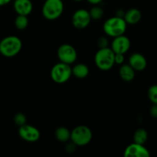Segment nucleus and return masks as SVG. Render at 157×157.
Listing matches in <instances>:
<instances>
[{"label": "nucleus", "instance_id": "9b49d317", "mask_svg": "<svg viewBox=\"0 0 157 157\" xmlns=\"http://www.w3.org/2000/svg\"><path fill=\"white\" fill-rule=\"evenodd\" d=\"M150 153L144 144L133 143L130 144L124 150V156L126 157H149Z\"/></svg>", "mask_w": 157, "mask_h": 157}, {"label": "nucleus", "instance_id": "4468645a", "mask_svg": "<svg viewBox=\"0 0 157 157\" xmlns=\"http://www.w3.org/2000/svg\"><path fill=\"white\" fill-rule=\"evenodd\" d=\"M142 18V13L138 9L132 8L125 12L124 19L127 25H136Z\"/></svg>", "mask_w": 157, "mask_h": 157}, {"label": "nucleus", "instance_id": "c756f323", "mask_svg": "<svg viewBox=\"0 0 157 157\" xmlns=\"http://www.w3.org/2000/svg\"><path fill=\"white\" fill-rule=\"evenodd\" d=\"M74 1H75V2H81V1H83V0H74Z\"/></svg>", "mask_w": 157, "mask_h": 157}, {"label": "nucleus", "instance_id": "cd10ccee", "mask_svg": "<svg viewBox=\"0 0 157 157\" xmlns=\"http://www.w3.org/2000/svg\"><path fill=\"white\" fill-rule=\"evenodd\" d=\"M87 1L89 3H90V4L95 6V5L100 4V3H101L103 0H87Z\"/></svg>", "mask_w": 157, "mask_h": 157}, {"label": "nucleus", "instance_id": "bb28decb", "mask_svg": "<svg viewBox=\"0 0 157 157\" xmlns=\"http://www.w3.org/2000/svg\"><path fill=\"white\" fill-rule=\"evenodd\" d=\"M124 14H125V12H124L123 9H118L116 12V16L121 17V18H124Z\"/></svg>", "mask_w": 157, "mask_h": 157}, {"label": "nucleus", "instance_id": "9d476101", "mask_svg": "<svg viewBox=\"0 0 157 157\" xmlns=\"http://www.w3.org/2000/svg\"><path fill=\"white\" fill-rule=\"evenodd\" d=\"M130 45H131V43L128 37L122 35L113 38L110 48L115 54H125L130 50Z\"/></svg>", "mask_w": 157, "mask_h": 157}, {"label": "nucleus", "instance_id": "a211bd4d", "mask_svg": "<svg viewBox=\"0 0 157 157\" xmlns=\"http://www.w3.org/2000/svg\"><path fill=\"white\" fill-rule=\"evenodd\" d=\"M148 140V133L145 129L140 128L135 131L133 134V140L134 143L139 144H144Z\"/></svg>", "mask_w": 157, "mask_h": 157}, {"label": "nucleus", "instance_id": "f03ea898", "mask_svg": "<svg viewBox=\"0 0 157 157\" xmlns=\"http://www.w3.org/2000/svg\"><path fill=\"white\" fill-rule=\"evenodd\" d=\"M127 24L124 19L118 16H113L106 20L103 25V29L106 35L115 38L124 35L127 31Z\"/></svg>", "mask_w": 157, "mask_h": 157}, {"label": "nucleus", "instance_id": "1a4fd4ad", "mask_svg": "<svg viewBox=\"0 0 157 157\" xmlns=\"http://www.w3.org/2000/svg\"><path fill=\"white\" fill-rule=\"evenodd\" d=\"M18 135L23 140L29 143L36 142L40 139V136H41L40 131L36 127L26 124L19 127Z\"/></svg>", "mask_w": 157, "mask_h": 157}, {"label": "nucleus", "instance_id": "f257e3e1", "mask_svg": "<svg viewBox=\"0 0 157 157\" xmlns=\"http://www.w3.org/2000/svg\"><path fill=\"white\" fill-rule=\"evenodd\" d=\"M22 42L18 37L10 35L0 41V53L6 58H12L18 55L21 50Z\"/></svg>", "mask_w": 157, "mask_h": 157}, {"label": "nucleus", "instance_id": "393cba45", "mask_svg": "<svg viewBox=\"0 0 157 157\" xmlns=\"http://www.w3.org/2000/svg\"><path fill=\"white\" fill-rule=\"evenodd\" d=\"M76 147H77V146L75 145L73 142L69 143V144H67V145H66L65 150L67 153H72L75 151V150H76Z\"/></svg>", "mask_w": 157, "mask_h": 157}, {"label": "nucleus", "instance_id": "6ab92c4d", "mask_svg": "<svg viewBox=\"0 0 157 157\" xmlns=\"http://www.w3.org/2000/svg\"><path fill=\"white\" fill-rule=\"evenodd\" d=\"M15 25L18 30L25 29L29 25V18H28L27 15H18L15 20Z\"/></svg>", "mask_w": 157, "mask_h": 157}, {"label": "nucleus", "instance_id": "5701e85b", "mask_svg": "<svg viewBox=\"0 0 157 157\" xmlns=\"http://www.w3.org/2000/svg\"><path fill=\"white\" fill-rule=\"evenodd\" d=\"M97 44H98L99 48H108L109 41L106 37L101 36L97 41Z\"/></svg>", "mask_w": 157, "mask_h": 157}, {"label": "nucleus", "instance_id": "f3484780", "mask_svg": "<svg viewBox=\"0 0 157 157\" xmlns=\"http://www.w3.org/2000/svg\"><path fill=\"white\" fill-rule=\"evenodd\" d=\"M56 139L61 143L67 142L71 139V131L64 127H60L55 132Z\"/></svg>", "mask_w": 157, "mask_h": 157}, {"label": "nucleus", "instance_id": "6e6552de", "mask_svg": "<svg viewBox=\"0 0 157 157\" xmlns=\"http://www.w3.org/2000/svg\"><path fill=\"white\" fill-rule=\"evenodd\" d=\"M90 18L89 11L80 9L75 11L72 15V24L77 29H84L90 25Z\"/></svg>", "mask_w": 157, "mask_h": 157}, {"label": "nucleus", "instance_id": "39448f33", "mask_svg": "<svg viewBox=\"0 0 157 157\" xmlns=\"http://www.w3.org/2000/svg\"><path fill=\"white\" fill-rule=\"evenodd\" d=\"M93 133L88 127L84 125L78 126L71 132V140L77 147H84L91 141Z\"/></svg>", "mask_w": 157, "mask_h": 157}, {"label": "nucleus", "instance_id": "a878e982", "mask_svg": "<svg viewBox=\"0 0 157 157\" xmlns=\"http://www.w3.org/2000/svg\"><path fill=\"white\" fill-rule=\"evenodd\" d=\"M150 113L152 117L157 118V104H153L150 109Z\"/></svg>", "mask_w": 157, "mask_h": 157}, {"label": "nucleus", "instance_id": "2eb2a0df", "mask_svg": "<svg viewBox=\"0 0 157 157\" xmlns=\"http://www.w3.org/2000/svg\"><path fill=\"white\" fill-rule=\"evenodd\" d=\"M119 75L121 79L124 80V81H127V82H130L134 79L136 71L129 64H123L119 69Z\"/></svg>", "mask_w": 157, "mask_h": 157}, {"label": "nucleus", "instance_id": "423d86ee", "mask_svg": "<svg viewBox=\"0 0 157 157\" xmlns=\"http://www.w3.org/2000/svg\"><path fill=\"white\" fill-rule=\"evenodd\" d=\"M72 75V67L70 64L60 61L52 67L51 70V78L57 84L67 82Z\"/></svg>", "mask_w": 157, "mask_h": 157}, {"label": "nucleus", "instance_id": "ddd939ff", "mask_svg": "<svg viewBox=\"0 0 157 157\" xmlns=\"http://www.w3.org/2000/svg\"><path fill=\"white\" fill-rule=\"evenodd\" d=\"M14 10L18 15H29L33 9V4L31 0H15Z\"/></svg>", "mask_w": 157, "mask_h": 157}, {"label": "nucleus", "instance_id": "aec40b11", "mask_svg": "<svg viewBox=\"0 0 157 157\" xmlns=\"http://www.w3.org/2000/svg\"><path fill=\"white\" fill-rule=\"evenodd\" d=\"M89 13H90L91 19L99 20L102 18L104 12L102 8L98 6V5H95V6H94L93 7L90 9V10L89 11Z\"/></svg>", "mask_w": 157, "mask_h": 157}, {"label": "nucleus", "instance_id": "f8f14e48", "mask_svg": "<svg viewBox=\"0 0 157 157\" xmlns=\"http://www.w3.org/2000/svg\"><path fill=\"white\" fill-rule=\"evenodd\" d=\"M129 64L136 71H142L147 67V61L142 54L136 52L132 54L129 58Z\"/></svg>", "mask_w": 157, "mask_h": 157}, {"label": "nucleus", "instance_id": "b1692460", "mask_svg": "<svg viewBox=\"0 0 157 157\" xmlns=\"http://www.w3.org/2000/svg\"><path fill=\"white\" fill-rule=\"evenodd\" d=\"M115 64H123L124 62V54L117 53L114 56Z\"/></svg>", "mask_w": 157, "mask_h": 157}, {"label": "nucleus", "instance_id": "dca6fc26", "mask_svg": "<svg viewBox=\"0 0 157 157\" xmlns=\"http://www.w3.org/2000/svg\"><path fill=\"white\" fill-rule=\"evenodd\" d=\"M89 72L90 71H89L88 67L85 64H82V63L75 64L72 67V75L78 79H84L87 78L89 75Z\"/></svg>", "mask_w": 157, "mask_h": 157}, {"label": "nucleus", "instance_id": "c85d7f7f", "mask_svg": "<svg viewBox=\"0 0 157 157\" xmlns=\"http://www.w3.org/2000/svg\"><path fill=\"white\" fill-rule=\"evenodd\" d=\"M12 0H0V6H4L9 4Z\"/></svg>", "mask_w": 157, "mask_h": 157}, {"label": "nucleus", "instance_id": "412c9836", "mask_svg": "<svg viewBox=\"0 0 157 157\" xmlns=\"http://www.w3.org/2000/svg\"><path fill=\"white\" fill-rule=\"evenodd\" d=\"M147 95L152 104H157V84H153L149 87Z\"/></svg>", "mask_w": 157, "mask_h": 157}, {"label": "nucleus", "instance_id": "4be33fe9", "mask_svg": "<svg viewBox=\"0 0 157 157\" xmlns=\"http://www.w3.org/2000/svg\"><path fill=\"white\" fill-rule=\"evenodd\" d=\"M26 121H27V119H26L25 115L22 113H16L14 117V122L16 125L19 126V127L25 124Z\"/></svg>", "mask_w": 157, "mask_h": 157}, {"label": "nucleus", "instance_id": "0eeeda50", "mask_svg": "<svg viewBox=\"0 0 157 157\" xmlns=\"http://www.w3.org/2000/svg\"><path fill=\"white\" fill-rule=\"evenodd\" d=\"M57 55L61 62L67 64H72L78 58V53L74 46L69 44H63L59 46Z\"/></svg>", "mask_w": 157, "mask_h": 157}, {"label": "nucleus", "instance_id": "20e7f679", "mask_svg": "<svg viewBox=\"0 0 157 157\" xmlns=\"http://www.w3.org/2000/svg\"><path fill=\"white\" fill-rule=\"evenodd\" d=\"M42 15L46 19L55 20L59 18L64 11L62 0H45L42 6Z\"/></svg>", "mask_w": 157, "mask_h": 157}, {"label": "nucleus", "instance_id": "7ed1b4c3", "mask_svg": "<svg viewBox=\"0 0 157 157\" xmlns=\"http://www.w3.org/2000/svg\"><path fill=\"white\" fill-rule=\"evenodd\" d=\"M115 53L110 48H99L94 56V63L101 71H109L115 64Z\"/></svg>", "mask_w": 157, "mask_h": 157}]
</instances>
